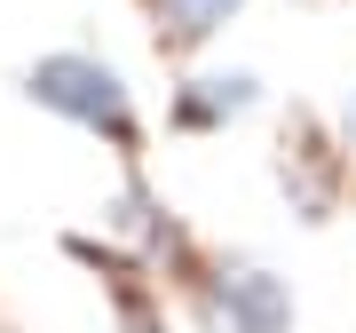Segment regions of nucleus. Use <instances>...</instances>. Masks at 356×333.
I'll return each mask as SVG.
<instances>
[{
	"label": "nucleus",
	"instance_id": "5",
	"mask_svg": "<svg viewBox=\"0 0 356 333\" xmlns=\"http://www.w3.org/2000/svg\"><path fill=\"white\" fill-rule=\"evenodd\" d=\"M348 143H356V103H348Z\"/></svg>",
	"mask_w": 356,
	"mask_h": 333
},
{
	"label": "nucleus",
	"instance_id": "1",
	"mask_svg": "<svg viewBox=\"0 0 356 333\" xmlns=\"http://www.w3.org/2000/svg\"><path fill=\"white\" fill-rule=\"evenodd\" d=\"M24 95L40 103V111H56V119H72V127L119 143V151L143 135V127H135V95H127V79L103 64V56H79V48L40 56V64L24 72Z\"/></svg>",
	"mask_w": 356,
	"mask_h": 333
},
{
	"label": "nucleus",
	"instance_id": "4",
	"mask_svg": "<svg viewBox=\"0 0 356 333\" xmlns=\"http://www.w3.org/2000/svg\"><path fill=\"white\" fill-rule=\"evenodd\" d=\"M238 8H245V0H159V40H175V48H206Z\"/></svg>",
	"mask_w": 356,
	"mask_h": 333
},
{
	"label": "nucleus",
	"instance_id": "3",
	"mask_svg": "<svg viewBox=\"0 0 356 333\" xmlns=\"http://www.w3.org/2000/svg\"><path fill=\"white\" fill-rule=\"evenodd\" d=\"M254 72H198L191 79V88H182L175 95V127H229V119H245V111H254Z\"/></svg>",
	"mask_w": 356,
	"mask_h": 333
},
{
	"label": "nucleus",
	"instance_id": "2",
	"mask_svg": "<svg viewBox=\"0 0 356 333\" xmlns=\"http://www.w3.org/2000/svg\"><path fill=\"white\" fill-rule=\"evenodd\" d=\"M206 325L214 333H293V294L269 270L238 262L214 278V294H206Z\"/></svg>",
	"mask_w": 356,
	"mask_h": 333
}]
</instances>
